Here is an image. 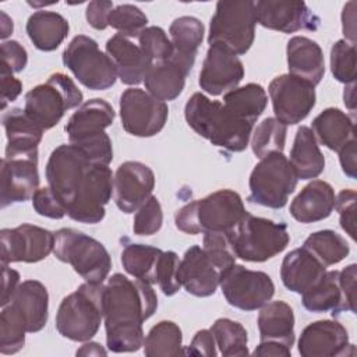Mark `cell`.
I'll return each instance as SVG.
<instances>
[{"mask_svg":"<svg viewBox=\"0 0 357 357\" xmlns=\"http://www.w3.org/2000/svg\"><path fill=\"white\" fill-rule=\"evenodd\" d=\"M158 297L144 280L121 273L109 278L103 291L106 346L113 353L137 351L144 344L142 324L153 315Z\"/></svg>","mask_w":357,"mask_h":357,"instance_id":"1","label":"cell"},{"mask_svg":"<svg viewBox=\"0 0 357 357\" xmlns=\"http://www.w3.org/2000/svg\"><path fill=\"white\" fill-rule=\"evenodd\" d=\"M184 117L198 135L215 146L229 152H243L248 146L254 124L240 120L222 102L211 100L201 92L187 100Z\"/></svg>","mask_w":357,"mask_h":357,"instance_id":"2","label":"cell"},{"mask_svg":"<svg viewBox=\"0 0 357 357\" xmlns=\"http://www.w3.org/2000/svg\"><path fill=\"white\" fill-rule=\"evenodd\" d=\"M245 213L241 197L225 188L181 206L174 215V223L180 231L187 234L231 231Z\"/></svg>","mask_w":357,"mask_h":357,"instance_id":"3","label":"cell"},{"mask_svg":"<svg viewBox=\"0 0 357 357\" xmlns=\"http://www.w3.org/2000/svg\"><path fill=\"white\" fill-rule=\"evenodd\" d=\"M103 283H82L60 303L56 314V329L63 337L88 342L103 321Z\"/></svg>","mask_w":357,"mask_h":357,"instance_id":"4","label":"cell"},{"mask_svg":"<svg viewBox=\"0 0 357 357\" xmlns=\"http://www.w3.org/2000/svg\"><path fill=\"white\" fill-rule=\"evenodd\" d=\"M236 258L248 262H264L282 252L290 236L284 223L245 213L238 225L229 233Z\"/></svg>","mask_w":357,"mask_h":357,"instance_id":"5","label":"cell"},{"mask_svg":"<svg viewBox=\"0 0 357 357\" xmlns=\"http://www.w3.org/2000/svg\"><path fill=\"white\" fill-rule=\"evenodd\" d=\"M54 255L70 264L89 283H103L112 268V258L96 238L75 229L63 227L54 233Z\"/></svg>","mask_w":357,"mask_h":357,"instance_id":"6","label":"cell"},{"mask_svg":"<svg viewBox=\"0 0 357 357\" xmlns=\"http://www.w3.org/2000/svg\"><path fill=\"white\" fill-rule=\"evenodd\" d=\"M82 92L63 73L52 74L46 82L25 93V113L45 131L54 127L70 109L82 105Z\"/></svg>","mask_w":357,"mask_h":357,"instance_id":"7","label":"cell"},{"mask_svg":"<svg viewBox=\"0 0 357 357\" xmlns=\"http://www.w3.org/2000/svg\"><path fill=\"white\" fill-rule=\"evenodd\" d=\"M255 25V1H218L211 18L208 43L225 45L237 56L245 54L254 43Z\"/></svg>","mask_w":357,"mask_h":357,"instance_id":"8","label":"cell"},{"mask_svg":"<svg viewBox=\"0 0 357 357\" xmlns=\"http://www.w3.org/2000/svg\"><path fill=\"white\" fill-rule=\"evenodd\" d=\"M297 174L283 155L273 152L264 156L250 174L248 201L261 206L280 209L297 185Z\"/></svg>","mask_w":357,"mask_h":357,"instance_id":"9","label":"cell"},{"mask_svg":"<svg viewBox=\"0 0 357 357\" xmlns=\"http://www.w3.org/2000/svg\"><path fill=\"white\" fill-rule=\"evenodd\" d=\"M63 64L88 89L105 91L114 85L117 73L106 53L89 36H75L63 52Z\"/></svg>","mask_w":357,"mask_h":357,"instance_id":"10","label":"cell"},{"mask_svg":"<svg viewBox=\"0 0 357 357\" xmlns=\"http://www.w3.org/2000/svg\"><path fill=\"white\" fill-rule=\"evenodd\" d=\"M91 163L73 144H63L53 149L46 163L47 187L66 208L74 201Z\"/></svg>","mask_w":357,"mask_h":357,"instance_id":"11","label":"cell"},{"mask_svg":"<svg viewBox=\"0 0 357 357\" xmlns=\"http://www.w3.org/2000/svg\"><path fill=\"white\" fill-rule=\"evenodd\" d=\"M167 116V105L144 89L128 88L120 96L121 126L131 135H156L165 127Z\"/></svg>","mask_w":357,"mask_h":357,"instance_id":"12","label":"cell"},{"mask_svg":"<svg viewBox=\"0 0 357 357\" xmlns=\"http://www.w3.org/2000/svg\"><path fill=\"white\" fill-rule=\"evenodd\" d=\"M219 286L226 301L243 311L261 308L275 294V284L268 273L236 264L223 273Z\"/></svg>","mask_w":357,"mask_h":357,"instance_id":"13","label":"cell"},{"mask_svg":"<svg viewBox=\"0 0 357 357\" xmlns=\"http://www.w3.org/2000/svg\"><path fill=\"white\" fill-rule=\"evenodd\" d=\"M275 119L284 126H293L303 121L315 106V86L310 82L283 74L275 77L268 88Z\"/></svg>","mask_w":357,"mask_h":357,"instance_id":"14","label":"cell"},{"mask_svg":"<svg viewBox=\"0 0 357 357\" xmlns=\"http://www.w3.org/2000/svg\"><path fill=\"white\" fill-rule=\"evenodd\" d=\"M113 194V173L106 165H91L86 176L67 208V215L75 222L95 225L105 218V206Z\"/></svg>","mask_w":357,"mask_h":357,"instance_id":"15","label":"cell"},{"mask_svg":"<svg viewBox=\"0 0 357 357\" xmlns=\"http://www.w3.org/2000/svg\"><path fill=\"white\" fill-rule=\"evenodd\" d=\"M114 110L105 99H89L84 102L68 119L64 130L70 144L91 149L110 141L105 132L113 124Z\"/></svg>","mask_w":357,"mask_h":357,"instance_id":"16","label":"cell"},{"mask_svg":"<svg viewBox=\"0 0 357 357\" xmlns=\"http://www.w3.org/2000/svg\"><path fill=\"white\" fill-rule=\"evenodd\" d=\"M54 233L31 223H22L14 229H1V264L39 262L54 250Z\"/></svg>","mask_w":357,"mask_h":357,"instance_id":"17","label":"cell"},{"mask_svg":"<svg viewBox=\"0 0 357 357\" xmlns=\"http://www.w3.org/2000/svg\"><path fill=\"white\" fill-rule=\"evenodd\" d=\"M244 78V66L238 56L220 43L209 45L201 73L199 86L212 96L226 93Z\"/></svg>","mask_w":357,"mask_h":357,"instance_id":"18","label":"cell"},{"mask_svg":"<svg viewBox=\"0 0 357 357\" xmlns=\"http://www.w3.org/2000/svg\"><path fill=\"white\" fill-rule=\"evenodd\" d=\"M155 174L149 166L137 160L121 163L113 176V197L117 208L124 213L137 209L152 195Z\"/></svg>","mask_w":357,"mask_h":357,"instance_id":"19","label":"cell"},{"mask_svg":"<svg viewBox=\"0 0 357 357\" xmlns=\"http://www.w3.org/2000/svg\"><path fill=\"white\" fill-rule=\"evenodd\" d=\"M255 17L264 28L284 33L315 31L319 25V18L304 1L259 0L255 1Z\"/></svg>","mask_w":357,"mask_h":357,"instance_id":"20","label":"cell"},{"mask_svg":"<svg viewBox=\"0 0 357 357\" xmlns=\"http://www.w3.org/2000/svg\"><path fill=\"white\" fill-rule=\"evenodd\" d=\"M0 181L1 208L32 198L39 185L38 156H4Z\"/></svg>","mask_w":357,"mask_h":357,"instance_id":"21","label":"cell"},{"mask_svg":"<svg viewBox=\"0 0 357 357\" xmlns=\"http://www.w3.org/2000/svg\"><path fill=\"white\" fill-rule=\"evenodd\" d=\"M349 343L346 328L332 319H321L307 325L298 339V353L303 357H336L347 356Z\"/></svg>","mask_w":357,"mask_h":357,"instance_id":"22","label":"cell"},{"mask_svg":"<svg viewBox=\"0 0 357 357\" xmlns=\"http://www.w3.org/2000/svg\"><path fill=\"white\" fill-rule=\"evenodd\" d=\"M177 279L187 293L195 297H209L220 284L222 273L202 247L192 245L180 259Z\"/></svg>","mask_w":357,"mask_h":357,"instance_id":"23","label":"cell"},{"mask_svg":"<svg viewBox=\"0 0 357 357\" xmlns=\"http://www.w3.org/2000/svg\"><path fill=\"white\" fill-rule=\"evenodd\" d=\"M106 54L112 60L117 77L126 85H138L144 81L151 61L130 38L116 33L106 42Z\"/></svg>","mask_w":357,"mask_h":357,"instance_id":"24","label":"cell"},{"mask_svg":"<svg viewBox=\"0 0 357 357\" xmlns=\"http://www.w3.org/2000/svg\"><path fill=\"white\" fill-rule=\"evenodd\" d=\"M1 123L7 137L6 158L38 156V145L43 130L25 113L24 109H10L3 113Z\"/></svg>","mask_w":357,"mask_h":357,"instance_id":"25","label":"cell"},{"mask_svg":"<svg viewBox=\"0 0 357 357\" xmlns=\"http://www.w3.org/2000/svg\"><path fill=\"white\" fill-rule=\"evenodd\" d=\"M335 191L324 180H312L290 204V215L300 223H312L326 219L335 208Z\"/></svg>","mask_w":357,"mask_h":357,"instance_id":"26","label":"cell"},{"mask_svg":"<svg viewBox=\"0 0 357 357\" xmlns=\"http://www.w3.org/2000/svg\"><path fill=\"white\" fill-rule=\"evenodd\" d=\"M325 272L326 266L304 247L286 254L280 266V278L284 287L298 294L311 289Z\"/></svg>","mask_w":357,"mask_h":357,"instance_id":"27","label":"cell"},{"mask_svg":"<svg viewBox=\"0 0 357 357\" xmlns=\"http://www.w3.org/2000/svg\"><path fill=\"white\" fill-rule=\"evenodd\" d=\"M289 74L311 85H318L325 74V60L321 46L305 36H293L286 47Z\"/></svg>","mask_w":357,"mask_h":357,"instance_id":"28","label":"cell"},{"mask_svg":"<svg viewBox=\"0 0 357 357\" xmlns=\"http://www.w3.org/2000/svg\"><path fill=\"white\" fill-rule=\"evenodd\" d=\"M190 70L176 59L151 64L144 82L146 92L162 102L176 99L184 89Z\"/></svg>","mask_w":357,"mask_h":357,"instance_id":"29","label":"cell"},{"mask_svg":"<svg viewBox=\"0 0 357 357\" xmlns=\"http://www.w3.org/2000/svg\"><path fill=\"white\" fill-rule=\"evenodd\" d=\"M10 303L24 315L28 333H35L45 328L49 314V294L40 282L25 280L20 283Z\"/></svg>","mask_w":357,"mask_h":357,"instance_id":"30","label":"cell"},{"mask_svg":"<svg viewBox=\"0 0 357 357\" xmlns=\"http://www.w3.org/2000/svg\"><path fill=\"white\" fill-rule=\"evenodd\" d=\"M261 340H275L291 349L294 343V314L291 307L282 301H268L258 314Z\"/></svg>","mask_w":357,"mask_h":357,"instance_id":"31","label":"cell"},{"mask_svg":"<svg viewBox=\"0 0 357 357\" xmlns=\"http://www.w3.org/2000/svg\"><path fill=\"white\" fill-rule=\"evenodd\" d=\"M311 131L328 149L339 152L349 141L354 139V123L344 112L328 107L321 112L311 126Z\"/></svg>","mask_w":357,"mask_h":357,"instance_id":"32","label":"cell"},{"mask_svg":"<svg viewBox=\"0 0 357 357\" xmlns=\"http://www.w3.org/2000/svg\"><path fill=\"white\" fill-rule=\"evenodd\" d=\"M67 20L54 11L39 10L26 21V33L33 46L43 52L56 50L68 35Z\"/></svg>","mask_w":357,"mask_h":357,"instance_id":"33","label":"cell"},{"mask_svg":"<svg viewBox=\"0 0 357 357\" xmlns=\"http://www.w3.org/2000/svg\"><path fill=\"white\" fill-rule=\"evenodd\" d=\"M297 178H317L325 169V158L310 127L301 126L294 137L290 159Z\"/></svg>","mask_w":357,"mask_h":357,"instance_id":"34","label":"cell"},{"mask_svg":"<svg viewBox=\"0 0 357 357\" xmlns=\"http://www.w3.org/2000/svg\"><path fill=\"white\" fill-rule=\"evenodd\" d=\"M169 33L174 49L172 57L191 71L198 47L204 39V24L195 17H178L170 24Z\"/></svg>","mask_w":357,"mask_h":357,"instance_id":"35","label":"cell"},{"mask_svg":"<svg viewBox=\"0 0 357 357\" xmlns=\"http://www.w3.org/2000/svg\"><path fill=\"white\" fill-rule=\"evenodd\" d=\"M303 296V305L311 312H343V294L339 283V271H329Z\"/></svg>","mask_w":357,"mask_h":357,"instance_id":"36","label":"cell"},{"mask_svg":"<svg viewBox=\"0 0 357 357\" xmlns=\"http://www.w3.org/2000/svg\"><path fill=\"white\" fill-rule=\"evenodd\" d=\"M225 107L247 123L254 124L268 105V95L259 84L250 82L223 95Z\"/></svg>","mask_w":357,"mask_h":357,"instance_id":"37","label":"cell"},{"mask_svg":"<svg viewBox=\"0 0 357 357\" xmlns=\"http://www.w3.org/2000/svg\"><path fill=\"white\" fill-rule=\"evenodd\" d=\"M162 250L146 244H128L121 252V264L127 273L149 284L156 283L158 264Z\"/></svg>","mask_w":357,"mask_h":357,"instance_id":"38","label":"cell"},{"mask_svg":"<svg viewBox=\"0 0 357 357\" xmlns=\"http://www.w3.org/2000/svg\"><path fill=\"white\" fill-rule=\"evenodd\" d=\"M303 247L307 248L325 266L339 264L350 252L346 238L333 230H319L311 233L305 238Z\"/></svg>","mask_w":357,"mask_h":357,"instance_id":"39","label":"cell"},{"mask_svg":"<svg viewBox=\"0 0 357 357\" xmlns=\"http://www.w3.org/2000/svg\"><path fill=\"white\" fill-rule=\"evenodd\" d=\"M183 333L173 321H160L151 328L144 339V353L148 357L159 356H178L181 350Z\"/></svg>","mask_w":357,"mask_h":357,"instance_id":"40","label":"cell"},{"mask_svg":"<svg viewBox=\"0 0 357 357\" xmlns=\"http://www.w3.org/2000/svg\"><path fill=\"white\" fill-rule=\"evenodd\" d=\"M28 332L26 321L21 311L13 304L1 307L0 314V353L15 354L25 344V333Z\"/></svg>","mask_w":357,"mask_h":357,"instance_id":"41","label":"cell"},{"mask_svg":"<svg viewBox=\"0 0 357 357\" xmlns=\"http://www.w3.org/2000/svg\"><path fill=\"white\" fill-rule=\"evenodd\" d=\"M215 337L216 347L225 357L247 356L248 354V336L245 328L229 318H219L209 329Z\"/></svg>","mask_w":357,"mask_h":357,"instance_id":"42","label":"cell"},{"mask_svg":"<svg viewBox=\"0 0 357 357\" xmlns=\"http://www.w3.org/2000/svg\"><path fill=\"white\" fill-rule=\"evenodd\" d=\"M286 134L287 127L283 123H280L275 117L264 119L254 130L251 138V148L254 155L262 159L269 153L283 152L286 144Z\"/></svg>","mask_w":357,"mask_h":357,"instance_id":"43","label":"cell"},{"mask_svg":"<svg viewBox=\"0 0 357 357\" xmlns=\"http://www.w3.org/2000/svg\"><path fill=\"white\" fill-rule=\"evenodd\" d=\"M107 22L112 28L119 31V33L132 39L138 38L146 28L148 18L137 6L120 4L110 11Z\"/></svg>","mask_w":357,"mask_h":357,"instance_id":"44","label":"cell"},{"mask_svg":"<svg viewBox=\"0 0 357 357\" xmlns=\"http://www.w3.org/2000/svg\"><path fill=\"white\" fill-rule=\"evenodd\" d=\"M331 71L333 77L346 85L356 82V47L340 39L331 49Z\"/></svg>","mask_w":357,"mask_h":357,"instance_id":"45","label":"cell"},{"mask_svg":"<svg viewBox=\"0 0 357 357\" xmlns=\"http://www.w3.org/2000/svg\"><path fill=\"white\" fill-rule=\"evenodd\" d=\"M138 45L152 64L166 61L174 53L172 40L160 26H146L138 36Z\"/></svg>","mask_w":357,"mask_h":357,"instance_id":"46","label":"cell"},{"mask_svg":"<svg viewBox=\"0 0 357 357\" xmlns=\"http://www.w3.org/2000/svg\"><path fill=\"white\" fill-rule=\"evenodd\" d=\"M230 231H206L204 233V251L211 257L218 269L223 273L236 264V255L230 244Z\"/></svg>","mask_w":357,"mask_h":357,"instance_id":"47","label":"cell"},{"mask_svg":"<svg viewBox=\"0 0 357 357\" xmlns=\"http://www.w3.org/2000/svg\"><path fill=\"white\" fill-rule=\"evenodd\" d=\"M163 223V212L156 197L151 195L135 212L132 231L138 236H152L158 233Z\"/></svg>","mask_w":357,"mask_h":357,"instance_id":"48","label":"cell"},{"mask_svg":"<svg viewBox=\"0 0 357 357\" xmlns=\"http://www.w3.org/2000/svg\"><path fill=\"white\" fill-rule=\"evenodd\" d=\"M178 265H180V259L174 251H162L159 264H158L156 283L165 296H173L181 287L177 279Z\"/></svg>","mask_w":357,"mask_h":357,"instance_id":"49","label":"cell"},{"mask_svg":"<svg viewBox=\"0 0 357 357\" xmlns=\"http://www.w3.org/2000/svg\"><path fill=\"white\" fill-rule=\"evenodd\" d=\"M356 199L357 194L354 190H342L335 201L336 211L342 229L356 240Z\"/></svg>","mask_w":357,"mask_h":357,"instance_id":"50","label":"cell"},{"mask_svg":"<svg viewBox=\"0 0 357 357\" xmlns=\"http://www.w3.org/2000/svg\"><path fill=\"white\" fill-rule=\"evenodd\" d=\"M32 206L40 216L50 219H61L67 215L64 205L49 187L38 188L35 191L32 195Z\"/></svg>","mask_w":357,"mask_h":357,"instance_id":"51","label":"cell"},{"mask_svg":"<svg viewBox=\"0 0 357 357\" xmlns=\"http://www.w3.org/2000/svg\"><path fill=\"white\" fill-rule=\"evenodd\" d=\"M26 50L17 40H4L1 43V71L17 74L26 67Z\"/></svg>","mask_w":357,"mask_h":357,"instance_id":"52","label":"cell"},{"mask_svg":"<svg viewBox=\"0 0 357 357\" xmlns=\"http://www.w3.org/2000/svg\"><path fill=\"white\" fill-rule=\"evenodd\" d=\"M356 276L357 266L354 264L339 271V283L343 294V311L356 312Z\"/></svg>","mask_w":357,"mask_h":357,"instance_id":"53","label":"cell"},{"mask_svg":"<svg viewBox=\"0 0 357 357\" xmlns=\"http://www.w3.org/2000/svg\"><path fill=\"white\" fill-rule=\"evenodd\" d=\"M113 3L112 1H105V0H95L91 1L86 7L85 17L88 24L95 28V29H106L109 26V14L113 10Z\"/></svg>","mask_w":357,"mask_h":357,"instance_id":"54","label":"cell"},{"mask_svg":"<svg viewBox=\"0 0 357 357\" xmlns=\"http://www.w3.org/2000/svg\"><path fill=\"white\" fill-rule=\"evenodd\" d=\"M183 354L215 357L218 351H216V342L212 332L208 329L198 331L192 337L191 344L183 351Z\"/></svg>","mask_w":357,"mask_h":357,"instance_id":"55","label":"cell"},{"mask_svg":"<svg viewBox=\"0 0 357 357\" xmlns=\"http://www.w3.org/2000/svg\"><path fill=\"white\" fill-rule=\"evenodd\" d=\"M1 278H3V280H1L3 291H1V303L0 304H1V307H4L11 301L17 287L20 286V273L17 271L8 268L7 264H1Z\"/></svg>","mask_w":357,"mask_h":357,"instance_id":"56","label":"cell"},{"mask_svg":"<svg viewBox=\"0 0 357 357\" xmlns=\"http://www.w3.org/2000/svg\"><path fill=\"white\" fill-rule=\"evenodd\" d=\"M22 91V82L13 77L11 73L1 71V110L14 102Z\"/></svg>","mask_w":357,"mask_h":357,"instance_id":"57","label":"cell"},{"mask_svg":"<svg viewBox=\"0 0 357 357\" xmlns=\"http://www.w3.org/2000/svg\"><path fill=\"white\" fill-rule=\"evenodd\" d=\"M339 160L342 170L350 178H356V138L349 141L340 151H339Z\"/></svg>","mask_w":357,"mask_h":357,"instance_id":"58","label":"cell"},{"mask_svg":"<svg viewBox=\"0 0 357 357\" xmlns=\"http://www.w3.org/2000/svg\"><path fill=\"white\" fill-rule=\"evenodd\" d=\"M254 356H283L289 357L291 354V349L286 344L275 340H261V343L252 351Z\"/></svg>","mask_w":357,"mask_h":357,"instance_id":"59","label":"cell"},{"mask_svg":"<svg viewBox=\"0 0 357 357\" xmlns=\"http://www.w3.org/2000/svg\"><path fill=\"white\" fill-rule=\"evenodd\" d=\"M354 1H350L344 6L342 13V21H343V33L346 36L344 40H350V43L354 45L356 42V29H354Z\"/></svg>","mask_w":357,"mask_h":357,"instance_id":"60","label":"cell"},{"mask_svg":"<svg viewBox=\"0 0 357 357\" xmlns=\"http://www.w3.org/2000/svg\"><path fill=\"white\" fill-rule=\"evenodd\" d=\"M107 351L95 342H89L82 344L78 350H77V356H106Z\"/></svg>","mask_w":357,"mask_h":357,"instance_id":"61","label":"cell"},{"mask_svg":"<svg viewBox=\"0 0 357 357\" xmlns=\"http://www.w3.org/2000/svg\"><path fill=\"white\" fill-rule=\"evenodd\" d=\"M354 82L353 84H349L346 85L344 88V93H343V99H344V105L351 110L354 112V106H356V96H354Z\"/></svg>","mask_w":357,"mask_h":357,"instance_id":"62","label":"cell"},{"mask_svg":"<svg viewBox=\"0 0 357 357\" xmlns=\"http://www.w3.org/2000/svg\"><path fill=\"white\" fill-rule=\"evenodd\" d=\"M13 32V21L8 18V15L1 11V39H6Z\"/></svg>","mask_w":357,"mask_h":357,"instance_id":"63","label":"cell"}]
</instances>
